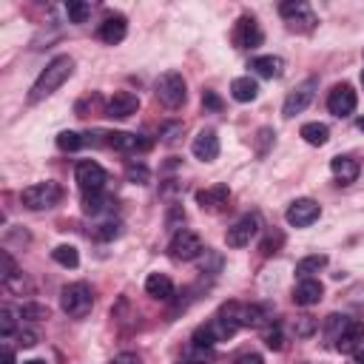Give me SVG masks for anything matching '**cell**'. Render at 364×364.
I'll list each match as a JSON object with an SVG mask.
<instances>
[{"mask_svg":"<svg viewBox=\"0 0 364 364\" xmlns=\"http://www.w3.org/2000/svg\"><path fill=\"white\" fill-rule=\"evenodd\" d=\"M71 71H74V60L68 57V54H60V57H54L43 71H40V77L34 80V85H31V94H28V102H40V100H46V97H51L68 77H71Z\"/></svg>","mask_w":364,"mask_h":364,"instance_id":"obj_1","label":"cell"},{"mask_svg":"<svg viewBox=\"0 0 364 364\" xmlns=\"http://www.w3.org/2000/svg\"><path fill=\"white\" fill-rule=\"evenodd\" d=\"M60 307L65 316L71 318H82L88 316V310L94 307V293L85 282H74V284H65L60 290Z\"/></svg>","mask_w":364,"mask_h":364,"instance_id":"obj_2","label":"cell"},{"mask_svg":"<svg viewBox=\"0 0 364 364\" xmlns=\"http://www.w3.org/2000/svg\"><path fill=\"white\" fill-rule=\"evenodd\" d=\"M60 196H63L60 185L51 182V179H46V182H34V185L23 188L20 202H23V208H28V210H48V208H54V205L60 202Z\"/></svg>","mask_w":364,"mask_h":364,"instance_id":"obj_3","label":"cell"},{"mask_svg":"<svg viewBox=\"0 0 364 364\" xmlns=\"http://www.w3.org/2000/svg\"><path fill=\"white\" fill-rule=\"evenodd\" d=\"M154 91H156V100H159L165 108H179V105L185 102V97H188L185 77H182L179 71H165V74L156 80Z\"/></svg>","mask_w":364,"mask_h":364,"instance_id":"obj_4","label":"cell"},{"mask_svg":"<svg viewBox=\"0 0 364 364\" xmlns=\"http://www.w3.org/2000/svg\"><path fill=\"white\" fill-rule=\"evenodd\" d=\"M316 88H318V80H316V77L301 80V82L287 94V100H284V105H282V114H284V117H296V114H301V111L313 102Z\"/></svg>","mask_w":364,"mask_h":364,"instance_id":"obj_5","label":"cell"},{"mask_svg":"<svg viewBox=\"0 0 364 364\" xmlns=\"http://www.w3.org/2000/svg\"><path fill=\"white\" fill-rule=\"evenodd\" d=\"M168 250H171V256L173 259H179V262H191V259H196L205 247H202V239H199V233H193V230H176L173 233V239H171V245H168Z\"/></svg>","mask_w":364,"mask_h":364,"instance_id":"obj_6","label":"cell"},{"mask_svg":"<svg viewBox=\"0 0 364 364\" xmlns=\"http://www.w3.org/2000/svg\"><path fill=\"white\" fill-rule=\"evenodd\" d=\"M318 216H321L318 202H316V199H307V196L293 199L290 208H287V213H284L287 225H293V228H307V225H313Z\"/></svg>","mask_w":364,"mask_h":364,"instance_id":"obj_7","label":"cell"},{"mask_svg":"<svg viewBox=\"0 0 364 364\" xmlns=\"http://www.w3.org/2000/svg\"><path fill=\"white\" fill-rule=\"evenodd\" d=\"M105 179H108V173H105V168H102L100 162L82 159V162L77 165V182H80L82 193H97V191H102V188H105Z\"/></svg>","mask_w":364,"mask_h":364,"instance_id":"obj_8","label":"cell"},{"mask_svg":"<svg viewBox=\"0 0 364 364\" xmlns=\"http://www.w3.org/2000/svg\"><path fill=\"white\" fill-rule=\"evenodd\" d=\"M279 14H282L293 28H301V31H310V28L316 26V17H313L310 6L301 3V0H287V3H282V6H279Z\"/></svg>","mask_w":364,"mask_h":364,"instance_id":"obj_9","label":"cell"},{"mask_svg":"<svg viewBox=\"0 0 364 364\" xmlns=\"http://www.w3.org/2000/svg\"><path fill=\"white\" fill-rule=\"evenodd\" d=\"M355 91H353V85H347V82H341V85H336L333 91H330V97H327V108H330V114H336V117H350L353 111H355Z\"/></svg>","mask_w":364,"mask_h":364,"instance_id":"obj_10","label":"cell"},{"mask_svg":"<svg viewBox=\"0 0 364 364\" xmlns=\"http://www.w3.org/2000/svg\"><path fill=\"white\" fill-rule=\"evenodd\" d=\"M256 230H259V219L253 213L250 216H242L233 228H228L225 242H228V247H245V245H250V239L256 236Z\"/></svg>","mask_w":364,"mask_h":364,"instance_id":"obj_11","label":"cell"},{"mask_svg":"<svg viewBox=\"0 0 364 364\" xmlns=\"http://www.w3.org/2000/svg\"><path fill=\"white\" fill-rule=\"evenodd\" d=\"M233 40H236V46H239V48H256V46H262V28H259L256 17L242 14V17H239V23H236Z\"/></svg>","mask_w":364,"mask_h":364,"instance_id":"obj_12","label":"cell"},{"mask_svg":"<svg viewBox=\"0 0 364 364\" xmlns=\"http://www.w3.org/2000/svg\"><path fill=\"white\" fill-rule=\"evenodd\" d=\"M361 344H364V324L355 318H347V324L336 336V350L338 353H355V350H361Z\"/></svg>","mask_w":364,"mask_h":364,"instance_id":"obj_13","label":"cell"},{"mask_svg":"<svg viewBox=\"0 0 364 364\" xmlns=\"http://www.w3.org/2000/svg\"><path fill=\"white\" fill-rule=\"evenodd\" d=\"M136 108H139V97L136 94H131V91H114V97L105 105V114L114 117V119H125V117L136 114Z\"/></svg>","mask_w":364,"mask_h":364,"instance_id":"obj_14","label":"cell"},{"mask_svg":"<svg viewBox=\"0 0 364 364\" xmlns=\"http://www.w3.org/2000/svg\"><path fill=\"white\" fill-rule=\"evenodd\" d=\"M191 151H193V156L196 159H202V162H213L216 156H219V136H216V131H199L196 136H193V142H191Z\"/></svg>","mask_w":364,"mask_h":364,"instance_id":"obj_15","label":"cell"},{"mask_svg":"<svg viewBox=\"0 0 364 364\" xmlns=\"http://www.w3.org/2000/svg\"><path fill=\"white\" fill-rule=\"evenodd\" d=\"M105 145L114 148V151H122V154H136V151L151 148L148 139H142V136H136V134H128V131H111L108 139H105Z\"/></svg>","mask_w":364,"mask_h":364,"instance_id":"obj_16","label":"cell"},{"mask_svg":"<svg viewBox=\"0 0 364 364\" xmlns=\"http://www.w3.org/2000/svg\"><path fill=\"white\" fill-rule=\"evenodd\" d=\"M97 34H100L102 43L117 46V43L125 40V34H128V23H125L122 14H108V17L100 23V31H97Z\"/></svg>","mask_w":364,"mask_h":364,"instance_id":"obj_17","label":"cell"},{"mask_svg":"<svg viewBox=\"0 0 364 364\" xmlns=\"http://www.w3.org/2000/svg\"><path fill=\"white\" fill-rule=\"evenodd\" d=\"M321 293H324L321 282H316V279H301V282L296 284V290H293V301H296L299 307H310V304H316V301L321 299Z\"/></svg>","mask_w":364,"mask_h":364,"instance_id":"obj_18","label":"cell"},{"mask_svg":"<svg viewBox=\"0 0 364 364\" xmlns=\"http://www.w3.org/2000/svg\"><path fill=\"white\" fill-rule=\"evenodd\" d=\"M250 68H253L259 77L273 80V77H282V74H284V60L276 57V54H264V57H256V60L250 63Z\"/></svg>","mask_w":364,"mask_h":364,"instance_id":"obj_19","label":"cell"},{"mask_svg":"<svg viewBox=\"0 0 364 364\" xmlns=\"http://www.w3.org/2000/svg\"><path fill=\"white\" fill-rule=\"evenodd\" d=\"M330 171L341 185H347V182H353L358 176V162L353 156H333L330 159Z\"/></svg>","mask_w":364,"mask_h":364,"instance_id":"obj_20","label":"cell"},{"mask_svg":"<svg viewBox=\"0 0 364 364\" xmlns=\"http://www.w3.org/2000/svg\"><path fill=\"white\" fill-rule=\"evenodd\" d=\"M145 293L154 296V299L168 301V299L173 296V282H171L165 273H151V276L145 279Z\"/></svg>","mask_w":364,"mask_h":364,"instance_id":"obj_21","label":"cell"},{"mask_svg":"<svg viewBox=\"0 0 364 364\" xmlns=\"http://www.w3.org/2000/svg\"><path fill=\"white\" fill-rule=\"evenodd\" d=\"M230 94L236 102H253L259 97V82L253 77H236L230 82Z\"/></svg>","mask_w":364,"mask_h":364,"instance_id":"obj_22","label":"cell"},{"mask_svg":"<svg viewBox=\"0 0 364 364\" xmlns=\"http://www.w3.org/2000/svg\"><path fill=\"white\" fill-rule=\"evenodd\" d=\"M228 196H230V191H228V185H213V188H205V191H196V202L202 205V208H219V205H225L228 202Z\"/></svg>","mask_w":364,"mask_h":364,"instance_id":"obj_23","label":"cell"},{"mask_svg":"<svg viewBox=\"0 0 364 364\" xmlns=\"http://www.w3.org/2000/svg\"><path fill=\"white\" fill-rule=\"evenodd\" d=\"M321 267H327V256H324V253H313V256H304L301 262H296V276L310 279V276L318 273Z\"/></svg>","mask_w":364,"mask_h":364,"instance_id":"obj_24","label":"cell"},{"mask_svg":"<svg viewBox=\"0 0 364 364\" xmlns=\"http://www.w3.org/2000/svg\"><path fill=\"white\" fill-rule=\"evenodd\" d=\"M301 136H304L307 145H324L330 139V131H327L324 122H304L301 125Z\"/></svg>","mask_w":364,"mask_h":364,"instance_id":"obj_25","label":"cell"},{"mask_svg":"<svg viewBox=\"0 0 364 364\" xmlns=\"http://www.w3.org/2000/svg\"><path fill=\"white\" fill-rule=\"evenodd\" d=\"M51 259H54L57 264H63V267H77V264H80V253H77L74 245H57V247L51 250Z\"/></svg>","mask_w":364,"mask_h":364,"instance_id":"obj_26","label":"cell"},{"mask_svg":"<svg viewBox=\"0 0 364 364\" xmlns=\"http://www.w3.org/2000/svg\"><path fill=\"white\" fill-rule=\"evenodd\" d=\"M0 279H3V284H9V287L20 279V270H17V264H14V259H11L9 250H0Z\"/></svg>","mask_w":364,"mask_h":364,"instance_id":"obj_27","label":"cell"},{"mask_svg":"<svg viewBox=\"0 0 364 364\" xmlns=\"http://www.w3.org/2000/svg\"><path fill=\"white\" fill-rule=\"evenodd\" d=\"M65 14L71 23H85L91 17V3H82V0H68L65 3Z\"/></svg>","mask_w":364,"mask_h":364,"instance_id":"obj_28","label":"cell"},{"mask_svg":"<svg viewBox=\"0 0 364 364\" xmlns=\"http://www.w3.org/2000/svg\"><path fill=\"white\" fill-rule=\"evenodd\" d=\"M108 205H111V196H105L102 191L85 193V199H82V210H85V213H100V210H105Z\"/></svg>","mask_w":364,"mask_h":364,"instance_id":"obj_29","label":"cell"},{"mask_svg":"<svg viewBox=\"0 0 364 364\" xmlns=\"http://www.w3.org/2000/svg\"><path fill=\"white\" fill-rule=\"evenodd\" d=\"M82 145H85V139L77 131H60L57 134V148L60 151H80Z\"/></svg>","mask_w":364,"mask_h":364,"instance_id":"obj_30","label":"cell"},{"mask_svg":"<svg viewBox=\"0 0 364 364\" xmlns=\"http://www.w3.org/2000/svg\"><path fill=\"white\" fill-rule=\"evenodd\" d=\"M14 333H17L14 310H11V307H3V310H0V336H3V338H11Z\"/></svg>","mask_w":364,"mask_h":364,"instance_id":"obj_31","label":"cell"},{"mask_svg":"<svg viewBox=\"0 0 364 364\" xmlns=\"http://www.w3.org/2000/svg\"><path fill=\"white\" fill-rule=\"evenodd\" d=\"M125 176H128V182H134V185H145V182L151 179V171H148L142 162H131V165L125 168Z\"/></svg>","mask_w":364,"mask_h":364,"instance_id":"obj_32","label":"cell"},{"mask_svg":"<svg viewBox=\"0 0 364 364\" xmlns=\"http://www.w3.org/2000/svg\"><path fill=\"white\" fill-rule=\"evenodd\" d=\"M20 316L23 318H31V321H40V318H48V307L46 304H23L20 307Z\"/></svg>","mask_w":364,"mask_h":364,"instance_id":"obj_33","label":"cell"},{"mask_svg":"<svg viewBox=\"0 0 364 364\" xmlns=\"http://www.w3.org/2000/svg\"><path fill=\"white\" fill-rule=\"evenodd\" d=\"M264 344L270 350H282V327L279 324H273V327L264 330Z\"/></svg>","mask_w":364,"mask_h":364,"instance_id":"obj_34","label":"cell"},{"mask_svg":"<svg viewBox=\"0 0 364 364\" xmlns=\"http://www.w3.org/2000/svg\"><path fill=\"white\" fill-rule=\"evenodd\" d=\"M119 233H122V225L119 222H105V225H100L97 239H117Z\"/></svg>","mask_w":364,"mask_h":364,"instance_id":"obj_35","label":"cell"},{"mask_svg":"<svg viewBox=\"0 0 364 364\" xmlns=\"http://www.w3.org/2000/svg\"><path fill=\"white\" fill-rule=\"evenodd\" d=\"M17 341H20L23 347H34V344H37V333H34V330H17Z\"/></svg>","mask_w":364,"mask_h":364,"instance_id":"obj_36","label":"cell"},{"mask_svg":"<svg viewBox=\"0 0 364 364\" xmlns=\"http://www.w3.org/2000/svg\"><path fill=\"white\" fill-rule=\"evenodd\" d=\"M233 364H264V358L259 353H242L233 358Z\"/></svg>","mask_w":364,"mask_h":364,"instance_id":"obj_37","label":"cell"},{"mask_svg":"<svg viewBox=\"0 0 364 364\" xmlns=\"http://www.w3.org/2000/svg\"><path fill=\"white\" fill-rule=\"evenodd\" d=\"M111 364H142V361H139L136 353H117V355L111 358Z\"/></svg>","mask_w":364,"mask_h":364,"instance_id":"obj_38","label":"cell"},{"mask_svg":"<svg viewBox=\"0 0 364 364\" xmlns=\"http://www.w3.org/2000/svg\"><path fill=\"white\" fill-rule=\"evenodd\" d=\"M202 102H205L208 108H213V111H219V108H222V100H219L213 91H205V94H202Z\"/></svg>","mask_w":364,"mask_h":364,"instance_id":"obj_39","label":"cell"},{"mask_svg":"<svg viewBox=\"0 0 364 364\" xmlns=\"http://www.w3.org/2000/svg\"><path fill=\"white\" fill-rule=\"evenodd\" d=\"M179 131H182V125H176V122H173V125H165V128H162V142H173V139H176L173 134H179Z\"/></svg>","mask_w":364,"mask_h":364,"instance_id":"obj_40","label":"cell"},{"mask_svg":"<svg viewBox=\"0 0 364 364\" xmlns=\"http://www.w3.org/2000/svg\"><path fill=\"white\" fill-rule=\"evenodd\" d=\"M310 330H313V318H310V316H301L299 324H296V333H299V336H307Z\"/></svg>","mask_w":364,"mask_h":364,"instance_id":"obj_41","label":"cell"},{"mask_svg":"<svg viewBox=\"0 0 364 364\" xmlns=\"http://www.w3.org/2000/svg\"><path fill=\"white\" fill-rule=\"evenodd\" d=\"M279 242H282V236H276V239H273V236H267V242H264V245H262V253H273V250H276V245H279Z\"/></svg>","mask_w":364,"mask_h":364,"instance_id":"obj_42","label":"cell"},{"mask_svg":"<svg viewBox=\"0 0 364 364\" xmlns=\"http://www.w3.org/2000/svg\"><path fill=\"white\" fill-rule=\"evenodd\" d=\"M3 361H6V364H14V353H11V350H9V347H6V350H3Z\"/></svg>","mask_w":364,"mask_h":364,"instance_id":"obj_43","label":"cell"},{"mask_svg":"<svg viewBox=\"0 0 364 364\" xmlns=\"http://www.w3.org/2000/svg\"><path fill=\"white\" fill-rule=\"evenodd\" d=\"M353 364H364V350H355V355H353Z\"/></svg>","mask_w":364,"mask_h":364,"instance_id":"obj_44","label":"cell"},{"mask_svg":"<svg viewBox=\"0 0 364 364\" xmlns=\"http://www.w3.org/2000/svg\"><path fill=\"white\" fill-rule=\"evenodd\" d=\"M182 364H213V361H199V358H188V361H182Z\"/></svg>","mask_w":364,"mask_h":364,"instance_id":"obj_45","label":"cell"},{"mask_svg":"<svg viewBox=\"0 0 364 364\" xmlns=\"http://www.w3.org/2000/svg\"><path fill=\"white\" fill-rule=\"evenodd\" d=\"M23 364H46L43 358H28V361H23Z\"/></svg>","mask_w":364,"mask_h":364,"instance_id":"obj_46","label":"cell"},{"mask_svg":"<svg viewBox=\"0 0 364 364\" xmlns=\"http://www.w3.org/2000/svg\"><path fill=\"white\" fill-rule=\"evenodd\" d=\"M355 125H358V128L364 131V117H358V122H355Z\"/></svg>","mask_w":364,"mask_h":364,"instance_id":"obj_47","label":"cell"},{"mask_svg":"<svg viewBox=\"0 0 364 364\" xmlns=\"http://www.w3.org/2000/svg\"><path fill=\"white\" fill-rule=\"evenodd\" d=\"M361 85H364V68H361Z\"/></svg>","mask_w":364,"mask_h":364,"instance_id":"obj_48","label":"cell"}]
</instances>
